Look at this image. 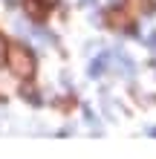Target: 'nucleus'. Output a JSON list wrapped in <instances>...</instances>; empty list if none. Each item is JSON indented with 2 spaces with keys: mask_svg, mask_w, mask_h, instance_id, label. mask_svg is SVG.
<instances>
[{
  "mask_svg": "<svg viewBox=\"0 0 156 159\" xmlns=\"http://www.w3.org/2000/svg\"><path fill=\"white\" fill-rule=\"evenodd\" d=\"M6 61H9V70H12L17 78H32V72H35V55L26 49V46H12V49L6 52Z\"/></svg>",
  "mask_w": 156,
  "mask_h": 159,
  "instance_id": "nucleus-1",
  "label": "nucleus"
},
{
  "mask_svg": "<svg viewBox=\"0 0 156 159\" xmlns=\"http://www.w3.org/2000/svg\"><path fill=\"white\" fill-rule=\"evenodd\" d=\"M107 23L116 26V29H127V26H130V17H127L122 9H113V12L107 15Z\"/></svg>",
  "mask_w": 156,
  "mask_h": 159,
  "instance_id": "nucleus-2",
  "label": "nucleus"
},
{
  "mask_svg": "<svg viewBox=\"0 0 156 159\" xmlns=\"http://www.w3.org/2000/svg\"><path fill=\"white\" fill-rule=\"evenodd\" d=\"M26 12H29L32 17H43L47 15V6H43L41 0H26Z\"/></svg>",
  "mask_w": 156,
  "mask_h": 159,
  "instance_id": "nucleus-3",
  "label": "nucleus"
},
{
  "mask_svg": "<svg viewBox=\"0 0 156 159\" xmlns=\"http://www.w3.org/2000/svg\"><path fill=\"white\" fill-rule=\"evenodd\" d=\"M6 52H9V46H6V38L0 35V64L6 61Z\"/></svg>",
  "mask_w": 156,
  "mask_h": 159,
  "instance_id": "nucleus-4",
  "label": "nucleus"
}]
</instances>
